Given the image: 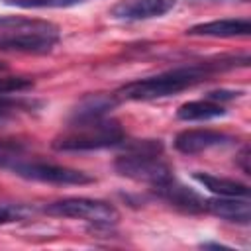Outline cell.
Wrapping results in <instances>:
<instances>
[{
	"label": "cell",
	"instance_id": "ac0fdd59",
	"mask_svg": "<svg viewBox=\"0 0 251 251\" xmlns=\"http://www.w3.org/2000/svg\"><path fill=\"white\" fill-rule=\"evenodd\" d=\"M35 86V82L27 76H0V94H22Z\"/></svg>",
	"mask_w": 251,
	"mask_h": 251
},
{
	"label": "cell",
	"instance_id": "2e32d148",
	"mask_svg": "<svg viewBox=\"0 0 251 251\" xmlns=\"http://www.w3.org/2000/svg\"><path fill=\"white\" fill-rule=\"evenodd\" d=\"M57 27L53 22L24 18V16H0V31H22V29H51Z\"/></svg>",
	"mask_w": 251,
	"mask_h": 251
},
{
	"label": "cell",
	"instance_id": "9a60e30c",
	"mask_svg": "<svg viewBox=\"0 0 251 251\" xmlns=\"http://www.w3.org/2000/svg\"><path fill=\"white\" fill-rule=\"evenodd\" d=\"M41 104L35 100H25V98H16L12 94H0V129L8 127L14 124L20 114H27L37 110Z\"/></svg>",
	"mask_w": 251,
	"mask_h": 251
},
{
	"label": "cell",
	"instance_id": "7a4b0ae2",
	"mask_svg": "<svg viewBox=\"0 0 251 251\" xmlns=\"http://www.w3.org/2000/svg\"><path fill=\"white\" fill-rule=\"evenodd\" d=\"M127 139L122 126L114 120H100L92 124L71 126V129L53 139L51 147L55 151L76 153V151H98L108 147H120Z\"/></svg>",
	"mask_w": 251,
	"mask_h": 251
},
{
	"label": "cell",
	"instance_id": "e0dca14e",
	"mask_svg": "<svg viewBox=\"0 0 251 251\" xmlns=\"http://www.w3.org/2000/svg\"><path fill=\"white\" fill-rule=\"evenodd\" d=\"M31 214V208L20 202H6L0 200V226L4 224H14L20 220H25Z\"/></svg>",
	"mask_w": 251,
	"mask_h": 251
},
{
	"label": "cell",
	"instance_id": "7402d4cb",
	"mask_svg": "<svg viewBox=\"0 0 251 251\" xmlns=\"http://www.w3.org/2000/svg\"><path fill=\"white\" fill-rule=\"evenodd\" d=\"M20 145L16 141H2L0 139V153H8V151H18Z\"/></svg>",
	"mask_w": 251,
	"mask_h": 251
},
{
	"label": "cell",
	"instance_id": "52a82bcc",
	"mask_svg": "<svg viewBox=\"0 0 251 251\" xmlns=\"http://www.w3.org/2000/svg\"><path fill=\"white\" fill-rule=\"evenodd\" d=\"M233 137L220 129H208V127H196V129H182L175 135V149L184 155H196L202 151H208L212 147L229 145Z\"/></svg>",
	"mask_w": 251,
	"mask_h": 251
},
{
	"label": "cell",
	"instance_id": "8fae6325",
	"mask_svg": "<svg viewBox=\"0 0 251 251\" xmlns=\"http://www.w3.org/2000/svg\"><path fill=\"white\" fill-rule=\"evenodd\" d=\"M204 212H208V214H212L220 220L235 222V224H241V226H247L251 222V204L243 196L208 198L204 202Z\"/></svg>",
	"mask_w": 251,
	"mask_h": 251
},
{
	"label": "cell",
	"instance_id": "6da1fadb",
	"mask_svg": "<svg viewBox=\"0 0 251 251\" xmlns=\"http://www.w3.org/2000/svg\"><path fill=\"white\" fill-rule=\"evenodd\" d=\"M249 55L243 53L241 57H220L214 61H200V63H190V65H180L173 67L165 73H159L155 76H145L131 80L124 84L116 96L126 98V100H157V98H167L173 94H178L186 88H192L198 82L208 80L212 75L235 69L237 65H247Z\"/></svg>",
	"mask_w": 251,
	"mask_h": 251
},
{
	"label": "cell",
	"instance_id": "9c48e42d",
	"mask_svg": "<svg viewBox=\"0 0 251 251\" xmlns=\"http://www.w3.org/2000/svg\"><path fill=\"white\" fill-rule=\"evenodd\" d=\"M151 188H153V192H155V196L159 200L171 204L173 208H176L180 212H186V214H200V212H204V202L206 200L196 190L176 182L175 176L165 180V182H161V184H155Z\"/></svg>",
	"mask_w": 251,
	"mask_h": 251
},
{
	"label": "cell",
	"instance_id": "ffe728a7",
	"mask_svg": "<svg viewBox=\"0 0 251 251\" xmlns=\"http://www.w3.org/2000/svg\"><path fill=\"white\" fill-rule=\"evenodd\" d=\"M237 96H241V92H237V90H210V92L206 94L208 100L218 102V104H222L224 100H233V98H237Z\"/></svg>",
	"mask_w": 251,
	"mask_h": 251
},
{
	"label": "cell",
	"instance_id": "3957f363",
	"mask_svg": "<svg viewBox=\"0 0 251 251\" xmlns=\"http://www.w3.org/2000/svg\"><path fill=\"white\" fill-rule=\"evenodd\" d=\"M0 167L12 171L16 176H22L25 180L45 182V184H59V186H82L94 182V176H90L84 171L47 163V161H27L20 157H6L0 153Z\"/></svg>",
	"mask_w": 251,
	"mask_h": 251
},
{
	"label": "cell",
	"instance_id": "603a6c76",
	"mask_svg": "<svg viewBox=\"0 0 251 251\" xmlns=\"http://www.w3.org/2000/svg\"><path fill=\"white\" fill-rule=\"evenodd\" d=\"M0 71H6V63H2V61H0Z\"/></svg>",
	"mask_w": 251,
	"mask_h": 251
},
{
	"label": "cell",
	"instance_id": "7c38bea8",
	"mask_svg": "<svg viewBox=\"0 0 251 251\" xmlns=\"http://www.w3.org/2000/svg\"><path fill=\"white\" fill-rule=\"evenodd\" d=\"M251 33V22L247 18H224L204 24H196L186 29V35L194 37H247Z\"/></svg>",
	"mask_w": 251,
	"mask_h": 251
},
{
	"label": "cell",
	"instance_id": "44dd1931",
	"mask_svg": "<svg viewBox=\"0 0 251 251\" xmlns=\"http://www.w3.org/2000/svg\"><path fill=\"white\" fill-rule=\"evenodd\" d=\"M251 153H249V145H243L241 147V151L235 155V163L239 165V169L245 173V175H251V167H249V157Z\"/></svg>",
	"mask_w": 251,
	"mask_h": 251
},
{
	"label": "cell",
	"instance_id": "4fadbf2b",
	"mask_svg": "<svg viewBox=\"0 0 251 251\" xmlns=\"http://www.w3.org/2000/svg\"><path fill=\"white\" fill-rule=\"evenodd\" d=\"M194 180H198L206 190H210L216 196H243L249 198V186L235 180V178H226L210 173H194Z\"/></svg>",
	"mask_w": 251,
	"mask_h": 251
},
{
	"label": "cell",
	"instance_id": "d4e9b609",
	"mask_svg": "<svg viewBox=\"0 0 251 251\" xmlns=\"http://www.w3.org/2000/svg\"><path fill=\"white\" fill-rule=\"evenodd\" d=\"M239 2H247V0H239Z\"/></svg>",
	"mask_w": 251,
	"mask_h": 251
},
{
	"label": "cell",
	"instance_id": "5b68a950",
	"mask_svg": "<svg viewBox=\"0 0 251 251\" xmlns=\"http://www.w3.org/2000/svg\"><path fill=\"white\" fill-rule=\"evenodd\" d=\"M114 169L120 176L145 182L151 186L173 178L171 165L165 163L161 155L151 153H124L114 161Z\"/></svg>",
	"mask_w": 251,
	"mask_h": 251
},
{
	"label": "cell",
	"instance_id": "ba28073f",
	"mask_svg": "<svg viewBox=\"0 0 251 251\" xmlns=\"http://www.w3.org/2000/svg\"><path fill=\"white\" fill-rule=\"evenodd\" d=\"M176 0H120L110 8V18L120 22H141L161 18L175 8Z\"/></svg>",
	"mask_w": 251,
	"mask_h": 251
},
{
	"label": "cell",
	"instance_id": "8992f818",
	"mask_svg": "<svg viewBox=\"0 0 251 251\" xmlns=\"http://www.w3.org/2000/svg\"><path fill=\"white\" fill-rule=\"evenodd\" d=\"M59 27L51 29H22V31H0V51L10 53H33L43 55L53 51L59 43Z\"/></svg>",
	"mask_w": 251,
	"mask_h": 251
},
{
	"label": "cell",
	"instance_id": "cb8c5ba5",
	"mask_svg": "<svg viewBox=\"0 0 251 251\" xmlns=\"http://www.w3.org/2000/svg\"><path fill=\"white\" fill-rule=\"evenodd\" d=\"M4 2H14V0H4Z\"/></svg>",
	"mask_w": 251,
	"mask_h": 251
},
{
	"label": "cell",
	"instance_id": "5bb4252c",
	"mask_svg": "<svg viewBox=\"0 0 251 251\" xmlns=\"http://www.w3.org/2000/svg\"><path fill=\"white\" fill-rule=\"evenodd\" d=\"M220 116H226V108L208 98L184 102L176 110V118L182 122H204V120H214Z\"/></svg>",
	"mask_w": 251,
	"mask_h": 251
},
{
	"label": "cell",
	"instance_id": "30bf717a",
	"mask_svg": "<svg viewBox=\"0 0 251 251\" xmlns=\"http://www.w3.org/2000/svg\"><path fill=\"white\" fill-rule=\"evenodd\" d=\"M118 96L116 94H88L84 96L71 112V126H80V124H92L100 122L108 116L118 106Z\"/></svg>",
	"mask_w": 251,
	"mask_h": 251
},
{
	"label": "cell",
	"instance_id": "d6986e66",
	"mask_svg": "<svg viewBox=\"0 0 251 251\" xmlns=\"http://www.w3.org/2000/svg\"><path fill=\"white\" fill-rule=\"evenodd\" d=\"M86 0H14L12 4L20 8H71Z\"/></svg>",
	"mask_w": 251,
	"mask_h": 251
},
{
	"label": "cell",
	"instance_id": "277c9868",
	"mask_svg": "<svg viewBox=\"0 0 251 251\" xmlns=\"http://www.w3.org/2000/svg\"><path fill=\"white\" fill-rule=\"evenodd\" d=\"M49 216H61V218H73V220H84L92 226H114L120 220V212L114 204L98 198H86V196H71L61 198L43 208Z\"/></svg>",
	"mask_w": 251,
	"mask_h": 251
}]
</instances>
